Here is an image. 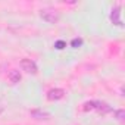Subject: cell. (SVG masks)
Returning a JSON list of instances; mask_svg holds the SVG:
<instances>
[{
    "instance_id": "obj_1",
    "label": "cell",
    "mask_w": 125,
    "mask_h": 125,
    "mask_svg": "<svg viewBox=\"0 0 125 125\" xmlns=\"http://www.w3.org/2000/svg\"><path fill=\"white\" fill-rule=\"evenodd\" d=\"M83 109H84L85 112H88V110H97V112H99V113H102V115H106V113L112 112V107H110L106 102H100V100L85 102Z\"/></svg>"
},
{
    "instance_id": "obj_2",
    "label": "cell",
    "mask_w": 125,
    "mask_h": 125,
    "mask_svg": "<svg viewBox=\"0 0 125 125\" xmlns=\"http://www.w3.org/2000/svg\"><path fill=\"white\" fill-rule=\"evenodd\" d=\"M40 16H41L46 22H49V24H54V22H57V19H59V13H57L56 10H53V9H43L41 13H40Z\"/></svg>"
},
{
    "instance_id": "obj_3",
    "label": "cell",
    "mask_w": 125,
    "mask_h": 125,
    "mask_svg": "<svg viewBox=\"0 0 125 125\" xmlns=\"http://www.w3.org/2000/svg\"><path fill=\"white\" fill-rule=\"evenodd\" d=\"M21 68L27 74H37V65H35V62L31 60V59H22L21 60Z\"/></svg>"
},
{
    "instance_id": "obj_4",
    "label": "cell",
    "mask_w": 125,
    "mask_h": 125,
    "mask_svg": "<svg viewBox=\"0 0 125 125\" xmlns=\"http://www.w3.org/2000/svg\"><path fill=\"white\" fill-rule=\"evenodd\" d=\"M63 96H65V91L62 90V88H52V90L47 93V99H49V100H52V102L60 100Z\"/></svg>"
},
{
    "instance_id": "obj_5",
    "label": "cell",
    "mask_w": 125,
    "mask_h": 125,
    "mask_svg": "<svg viewBox=\"0 0 125 125\" xmlns=\"http://www.w3.org/2000/svg\"><path fill=\"white\" fill-rule=\"evenodd\" d=\"M110 21L115 25H119V27L122 25V21H121V8L119 6H116V8L112 9V12H110Z\"/></svg>"
},
{
    "instance_id": "obj_6",
    "label": "cell",
    "mask_w": 125,
    "mask_h": 125,
    "mask_svg": "<svg viewBox=\"0 0 125 125\" xmlns=\"http://www.w3.org/2000/svg\"><path fill=\"white\" fill-rule=\"evenodd\" d=\"M31 116H32L34 119H37V121H47V119L50 118V115H49L47 112H43V110H40V109L31 110Z\"/></svg>"
},
{
    "instance_id": "obj_7",
    "label": "cell",
    "mask_w": 125,
    "mask_h": 125,
    "mask_svg": "<svg viewBox=\"0 0 125 125\" xmlns=\"http://www.w3.org/2000/svg\"><path fill=\"white\" fill-rule=\"evenodd\" d=\"M8 77H9V81H10L12 84H18V83L21 81V74H19V71H16V69H12Z\"/></svg>"
},
{
    "instance_id": "obj_8",
    "label": "cell",
    "mask_w": 125,
    "mask_h": 125,
    "mask_svg": "<svg viewBox=\"0 0 125 125\" xmlns=\"http://www.w3.org/2000/svg\"><path fill=\"white\" fill-rule=\"evenodd\" d=\"M115 116H116V119H118V121H124L125 112H124L122 109H119V110H116V112H115Z\"/></svg>"
},
{
    "instance_id": "obj_9",
    "label": "cell",
    "mask_w": 125,
    "mask_h": 125,
    "mask_svg": "<svg viewBox=\"0 0 125 125\" xmlns=\"http://www.w3.org/2000/svg\"><path fill=\"white\" fill-rule=\"evenodd\" d=\"M81 44H83V40H81V38H74V40L71 41V46H72V47H80Z\"/></svg>"
},
{
    "instance_id": "obj_10",
    "label": "cell",
    "mask_w": 125,
    "mask_h": 125,
    "mask_svg": "<svg viewBox=\"0 0 125 125\" xmlns=\"http://www.w3.org/2000/svg\"><path fill=\"white\" fill-rule=\"evenodd\" d=\"M65 46H66V43H65V41H62V40H60V41H56V44H54V47L59 49V50H62Z\"/></svg>"
}]
</instances>
